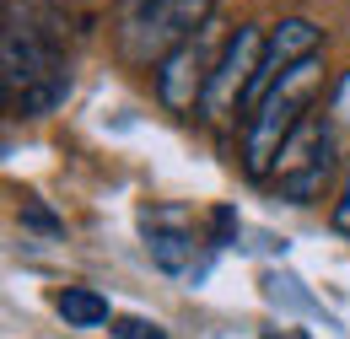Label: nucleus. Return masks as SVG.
I'll return each instance as SVG.
<instances>
[{
    "label": "nucleus",
    "instance_id": "1",
    "mask_svg": "<svg viewBox=\"0 0 350 339\" xmlns=\"http://www.w3.org/2000/svg\"><path fill=\"white\" fill-rule=\"evenodd\" d=\"M318 92H323V59L312 54L291 76H280V81L264 92V103L248 113V129H243V172H248L254 183H269V172L280 162L286 140L312 119V97H318Z\"/></svg>",
    "mask_w": 350,
    "mask_h": 339
},
{
    "label": "nucleus",
    "instance_id": "2",
    "mask_svg": "<svg viewBox=\"0 0 350 339\" xmlns=\"http://www.w3.org/2000/svg\"><path fill=\"white\" fill-rule=\"evenodd\" d=\"M216 0H135L119 27V49L130 65H162L173 49L211 27Z\"/></svg>",
    "mask_w": 350,
    "mask_h": 339
},
{
    "label": "nucleus",
    "instance_id": "3",
    "mask_svg": "<svg viewBox=\"0 0 350 339\" xmlns=\"http://www.w3.org/2000/svg\"><path fill=\"white\" fill-rule=\"evenodd\" d=\"M334 172H340V135H334V124H329L323 113H312V119L286 140V151H280V162L269 172V183H275L280 200H291V205H318V200L329 194Z\"/></svg>",
    "mask_w": 350,
    "mask_h": 339
},
{
    "label": "nucleus",
    "instance_id": "4",
    "mask_svg": "<svg viewBox=\"0 0 350 339\" xmlns=\"http://www.w3.org/2000/svg\"><path fill=\"white\" fill-rule=\"evenodd\" d=\"M264 38L269 27H237L232 38L221 43V59H216V76H211V92H205V119L211 124H232L248 97H254V81H259V59H264Z\"/></svg>",
    "mask_w": 350,
    "mask_h": 339
},
{
    "label": "nucleus",
    "instance_id": "5",
    "mask_svg": "<svg viewBox=\"0 0 350 339\" xmlns=\"http://www.w3.org/2000/svg\"><path fill=\"white\" fill-rule=\"evenodd\" d=\"M216 33L205 27V33H194V38L173 49L162 65H157V97H162V108H173V113H194V108H205V92H211V76H216Z\"/></svg>",
    "mask_w": 350,
    "mask_h": 339
},
{
    "label": "nucleus",
    "instance_id": "6",
    "mask_svg": "<svg viewBox=\"0 0 350 339\" xmlns=\"http://www.w3.org/2000/svg\"><path fill=\"white\" fill-rule=\"evenodd\" d=\"M140 226H146V254L162 275H178V280H200L211 269V243L194 237V221L189 211H140Z\"/></svg>",
    "mask_w": 350,
    "mask_h": 339
},
{
    "label": "nucleus",
    "instance_id": "7",
    "mask_svg": "<svg viewBox=\"0 0 350 339\" xmlns=\"http://www.w3.org/2000/svg\"><path fill=\"white\" fill-rule=\"evenodd\" d=\"M59 70H65L59 49L49 38H38V27L5 16V33H0V86H5V97L16 103L22 92H33L38 81L59 76Z\"/></svg>",
    "mask_w": 350,
    "mask_h": 339
},
{
    "label": "nucleus",
    "instance_id": "8",
    "mask_svg": "<svg viewBox=\"0 0 350 339\" xmlns=\"http://www.w3.org/2000/svg\"><path fill=\"white\" fill-rule=\"evenodd\" d=\"M323 49V27H312L307 16H286V22H275L269 27V38H264V59H259V81H254V97H248V113L264 103V92L280 81V76H291L302 59H312Z\"/></svg>",
    "mask_w": 350,
    "mask_h": 339
},
{
    "label": "nucleus",
    "instance_id": "9",
    "mask_svg": "<svg viewBox=\"0 0 350 339\" xmlns=\"http://www.w3.org/2000/svg\"><path fill=\"white\" fill-rule=\"evenodd\" d=\"M54 307H59V318H65L70 329H103V323H113L108 297L92 291V286H65V291L54 297Z\"/></svg>",
    "mask_w": 350,
    "mask_h": 339
},
{
    "label": "nucleus",
    "instance_id": "10",
    "mask_svg": "<svg viewBox=\"0 0 350 339\" xmlns=\"http://www.w3.org/2000/svg\"><path fill=\"white\" fill-rule=\"evenodd\" d=\"M65 97H70V70H59V76L38 81L33 92H22V97H16V113H22V119H44V113H54Z\"/></svg>",
    "mask_w": 350,
    "mask_h": 339
},
{
    "label": "nucleus",
    "instance_id": "11",
    "mask_svg": "<svg viewBox=\"0 0 350 339\" xmlns=\"http://www.w3.org/2000/svg\"><path fill=\"white\" fill-rule=\"evenodd\" d=\"M323 119L334 124V135H340V140L350 135V70L340 76V81H334V92H329V108H323Z\"/></svg>",
    "mask_w": 350,
    "mask_h": 339
},
{
    "label": "nucleus",
    "instance_id": "12",
    "mask_svg": "<svg viewBox=\"0 0 350 339\" xmlns=\"http://www.w3.org/2000/svg\"><path fill=\"white\" fill-rule=\"evenodd\" d=\"M108 334H113V339H167V329L151 323V318H113Z\"/></svg>",
    "mask_w": 350,
    "mask_h": 339
},
{
    "label": "nucleus",
    "instance_id": "13",
    "mask_svg": "<svg viewBox=\"0 0 350 339\" xmlns=\"http://www.w3.org/2000/svg\"><path fill=\"white\" fill-rule=\"evenodd\" d=\"M334 226L350 237V162H345V194H340V205H334Z\"/></svg>",
    "mask_w": 350,
    "mask_h": 339
}]
</instances>
